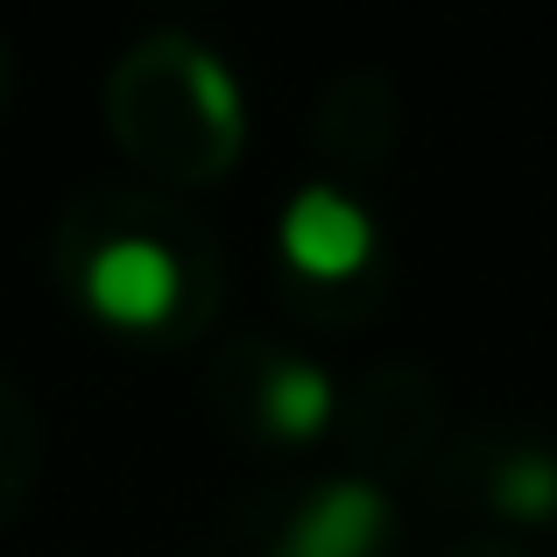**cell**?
I'll use <instances>...</instances> for the list:
<instances>
[{
  "label": "cell",
  "mask_w": 557,
  "mask_h": 557,
  "mask_svg": "<svg viewBox=\"0 0 557 557\" xmlns=\"http://www.w3.org/2000/svg\"><path fill=\"white\" fill-rule=\"evenodd\" d=\"M85 311L113 332H163L184 304V261L149 233H121L85 255Z\"/></svg>",
  "instance_id": "1"
},
{
  "label": "cell",
  "mask_w": 557,
  "mask_h": 557,
  "mask_svg": "<svg viewBox=\"0 0 557 557\" xmlns=\"http://www.w3.org/2000/svg\"><path fill=\"white\" fill-rule=\"evenodd\" d=\"M374 247H381L374 212L354 190H339L325 177L297 184L289 205H283V219H275V255H283V269L311 275V283H354L374 261Z\"/></svg>",
  "instance_id": "2"
},
{
  "label": "cell",
  "mask_w": 557,
  "mask_h": 557,
  "mask_svg": "<svg viewBox=\"0 0 557 557\" xmlns=\"http://www.w3.org/2000/svg\"><path fill=\"white\" fill-rule=\"evenodd\" d=\"M395 536V502L374 480H325L297 502L275 536V557H381Z\"/></svg>",
  "instance_id": "3"
},
{
  "label": "cell",
  "mask_w": 557,
  "mask_h": 557,
  "mask_svg": "<svg viewBox=\"0 0 557 557\" xmlns=\"http://www.w3.org/2000/svg\"><path fill=\"white\" fill-rule=\"evenodd\" d=\"M261 431L283 437V445H311V437L332 431V417H339V381H332L318 360H275L269 374H261Z\"/></svg>",
  "instance_id": "4"
},
{
  "label": "cell",
  "mask_w": 557,
  "mask_h": 557,
  "mask_svg": "<svg viewBox=\"0 0 557 557\" xmlns=\"http://www.w3.org/2000/svg\"><path fill=\"white\" fill-rule=\"evenodd\" d=\"M177 71H184V99H190V113H198V127L219 135V149H233V141L247 135L240 71H233L219 50H205V42H177Z\"/></svg>",
  "instance_id": "5"
},
{
  "label": "cell",
  "mask_w": 557,
  "mask_h": 557,
  "mask_svg": "<svg viewBox=\"0 0 557 557\" xmlns=\"http://www.w3.org/2000/svg\"><path fill=\"white\" fill-rule=\"evenodd\" d=\"M494 502L508 522L522 530H550L557 522V451L550 445H522L494 466Z\"/></svg>",
  "instance_id": "6"
}]
</instances>
